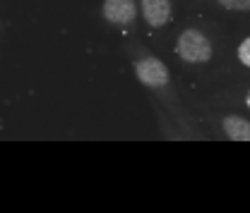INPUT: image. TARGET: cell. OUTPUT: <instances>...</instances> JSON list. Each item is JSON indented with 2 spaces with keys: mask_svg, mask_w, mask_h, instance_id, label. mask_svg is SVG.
<instances>
[{
  "mask_svg": "<svg viewBox=\"0 0 250 213\" xmlns=\"http://www.w3.org/2000/svg\"><path fill=\"white\" fill-rule=\"evenodd\" d=\"M176 53L186 62H207L212 58V43L209 38L197 29H186L178 36Z\"/></svg>",
  "mask_w": 250,
  "mask_h": 213,
  "instance_id": "cell-1",
  "label": "cell"
},
{
  "mask_svg": "<svg viewBox=\"0 0 250 213\" xmlns=\"http://www.w3.org/2000/svg\"><path fill=\"white\" fill-rule=\"evenodd\" d=\"M135 74H137V79L145 87H152V89H161V87L168 84V70H166V65L159 58H142V60H137Z\"/></svg>",
  "mask_w": 250,
  "mask_h": 213,
  "instance_id": "cell-2",
  "label": "cell"
},
{
  "mask_svg": "<svg viewBox=\"0 0 250 213\" xmlns=\"http://www.w3.org/2000/svg\"><path fill=\"white\" fill-rule=\"evenodd\" d=\"M137 15L135 0H104V17L113 24H130Z\"/></svg>",
  "mask_w": 250,
  "mask_h": 213,
  "instance_id": "cell-3",
  "label": "cell"
},
{
  "mask_svg": "<svg viewBox=\"0 0 250 213\" xmlns=\"http://www.w3.org/2000/svg\"><path fill=\"white\" fill-rule=\"evenodd\" d=\"M142 15L149 27H164L171 19V0H142Z\"/></svg>",
  "mask_w": 250,
  "mask_h": 213,
  "instance_id": "cell-4",
  "label": "cell"
},
{
  "mask_svg": "<svg viewBox=\"0 0 250 213\" xmlns=\"http://www.w3.org/2000/svg\"><path fill=\"white\" fill-rule=\"evenodd\" d=\"M224 134L233 142H250V122L238 118V115H226L221 120Z\"/></svg>",
  "mask_w": 250,
  "mask_h": 213,
  "instance_id": "cell-5",
  "label": "cell"
},
{
  "mask_svg": "<svg viewBox=\"0 0 250 213\" xmlns=\"http://www.w3.org/2000/svg\"><path fill=\"white\" fill-rule=\"evenodd\" d=\"M238 60L250 67V36L243 41V43H241V46H238Z\"/></svg>",
  "mask_w": 250,
  "mask_h": 213,
  "instance_id": "cell-6",
  "label": "cell"
},
{
  "mask_svg": "<svg viewBox=\"0 0 250 213\" xmlns=\"http://www.w3.org/2000/svg\"><path fill=\"white\" fill-rule=\"evenodd\" d=\"M229 10H250V0H219Z\"/></svg>",
  "mask_w": 250,
  "mask_h": 213,
  "instance_id": "cell-7",
  "label": "cell"
},
{
  "mask_svg": "<svg viewBox=\"0 0 250 213\" xmlns=\"http://www.w3.org/2000/svg\"><path fill=\"white\" fill-rule=\"evenodd\" d=\"M246 106L250 108V91H248V96H246Z\"/></svg>",
  "mask_w": 250,
  "mask_h": 213,
  "instance_id": "cell-8",
  "label": "cell"
}]
</instances>
